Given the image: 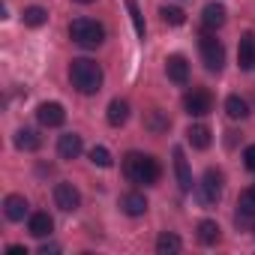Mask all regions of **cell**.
Here are the masks:
<instances>
[{"label": "cell", "instance_id": "8fae6325", "mask_svg": "<svg viewBox=\"0 0 255 255\" xmlns=\"http://www.w3.org/2000/svg\"><path fill=\"white\" fill-rule=\"evenodd\" d=\"M81 150H84L81 135L66 132V135H60V138H57V156H60V159H78V156H81Z\"/></svg>", "mask_w": 255, "mask_h": 255}, {"label": "cell", "instance_id": "ac0fdd59", "mask_svg": "<svg viewBox=\"0 0 255 255\" xmlns=\"http://www.w3.org/2000/svg\"><path fill=\"white\" fill-rule=\"evenodd\" d=\"M27 198L24 195H6V201H3V213H6V219L9 222H21L24 216H27Z\"/></svg>", "mask_w": 255, "mask_h": 255}, {"label": "cell", "instance_id": "cb8c5ba5", "mask_svg": "<svg viewBox=\"0 0 255 255\" xmlns=\"http://www.w3.org/2000/svg\"><path fill=\"white\" fill-rule=\"evenodd\" d=\"M21 21H24L27 27H42V24L48 21V9H45V6H27V9L21 12Z\"/></svg>", "mask_w": 255, "mask_h": 255}, {"label": "cell", "instance_id": "ba28073f", "mask_svg": "<svg viewBox=\"0 0 255 255\" xmlns=\"http://www.w3.org/2000/svg\"><path fill=\"white\" fill-rule=\"evenodd\" d=\"M171 156H174V174H177L180 192H192L195 180H192V168H189V159H186L183 147H174V150H171Z\"/></svg>", "mask_w": 255, "mask_h": 255}, {"label": "cell", "instance_id": "7a4b0ae2", "mask_svg": "<svg viewBox=\"0 0 255 255\" xmlns=\"http://www.w3.org/2000/svg\"><path fill=\"white\" fill-rule=\"evenodd\" d=\"M69 81H72V87H75L78 93L93 96V93L102 90L105 72H102V66H99L96 60H90V57H75V60L69 63Z\"/></svg>", "mask_w": 255, "mask_h": 255}, {"label": "cell", "instance_id": "7c38bea8", "mask_svg": "<svg viewBox=\"0 0 255 255\" xmlns=\"http://www.w3.org/2000/svg\"><path fill=\"white\" fill-rule=\"evenodd\" d=\"M27 231H30L36 240H42V237H48V234L54 231V219H51L45 210H36V213H30V219H27Z\"/></svg>", "mask_w": 255, "mask_h": 255}, {"label": "cell", "instance_id": "277c9868", "mask_svg": "<svg viewBox=\"0 0 255 255\" xmlns=\"http://www.w3.org/2000/svg\"><path fill=\"white\" fill-rule=\"evenodd\" d=\"M222 189H225V174L219 168H207L204 177L195 183V195L204 207H213L219 198H222Z\"/></svg>", "mask_w": 255, "mask_h": 255}, {"label": "cell", "instance_id": "f1b7e54d", "mask_svg": "<svg viewBox=\"0 0 255 255\" xmlns=\"http://www.w3.org/2000/svg\"><path fill=\"white\" fill-rule=\"evenodd\" d=\"M243 165H246L249 171H255V144H249V147L243 150Z\"/></svg>", "mask_w": 255, "mask_h": 255}, {"label": "cell", "instance_id": "6da1fadb", "mask_svg": "<svg viewBox=\"0 0 255 255\" xmlns=\"http://www.w3.org/2000/svg\"><path fill=\"white\" fill-rule=\"evenodd\" d=\"M123 174L129 183H138V186H153L159 177H162V165L156 156L150 153H126L123 156Z\"/></svg>", "mask_w": 255, "mask_h": 255}, {"label": "cell", "instance_id": "ffe728a7", "mask_svg": "<svg viewBox=\"0 0 255 255\" xmlns=\"http://www.w3.org/2000/svg\"><path fill=\"white\" fill-rule=\"evenodd\" d=\"M15 147L24 150V153H36L42 147V138H39L36 129H18L15 132Z\"/></svg>", "mask_w": 255, "mask_h": 255}, {"label": "cell", "instance_id": "603a6c76", "mask_svg": "<svg viewBox=\"0 0 255 255\" xmlns=\"http://www.w3.org/2000/svg\"><path fill=\"white\" fill-rule=\"evenodd\" d=\"M225 114H228L231 120H246V117H249V105H246V99H240L237 93H231V96L225 99Z\"/></svg>", "mask_w": 255, "mask_h": 255}, {"label": "cell", "instance_id": "d4e9b609", "mask_svg": "<svg viewBox=\"0 0 255 255\" xmlns=\"http://www.w3.org/2000/svg\"><path fill=\"white\" fill-rule=\"evenodd\" d=\"M237 213H243V216H249V219L255 216V183L240 192V198H237Z\"/></svg>", "mask_w": 255, "mask_h": 255}, {"label": "cell", "instance_id": "5b68a950", "mask_svg": "<svg viewBox=\"0 0 255 255\" xmlns=\"http://www.w3.org/2000/svg\"><path fill=\"white\" fill-rule=\"evenodd\" d=\"M198 48H201V63H204L207 72H219L225 66V45L213 33H201Z\"/></svg>", "mask_w": 255, "mask_h": 255}, {"label": "cell", "instance_id": "3957f363", "mask_svg": "<svg viewBox=\"0 0 255 255\" xmlns=\"http://www.w3.org/2000/svg\"><path fill=\"white\" fill-rule=\"evenodd\" d=\"M69 36L75 45L81 48H99L105 42V27L96 21V18H75L69 24Z\"/></svg>", "mask_w": 255, "mask_h": 255}, {"label": "cell", "instance_id": "d6986e66", "mask_svg": "<svg viewBox=\"0 0 255 255\" xmlns=\"http://www.w3.org/2000/svg\"><path fill=\"white\" fill-rule=\"evenodd\" d=\"M186 141L195 147V150H207L210 147V129L204 123H192L189 129H186Z\"/></svg>", "mask_w": 255, "mask_h": 255}, {"label": "cell", "instance_id": "7402d4cb", "mask_svg": "<svg viewBox=\"0 0 255 255\" xmlns=\"http://www.w3.org/2000/svg\"><path fill=\"white\" fill-rule=\"evenodd\" d=\"M219 225H216V219H201L198 222V243H204V246H213V243H219Z\"/></svg>", "mask_w": 255, "mask_h": 255}, {"label": "cell", "instance_id": "9a60e30c", "mask_svg": "<svg viewBox=\"0 0 255 255\" xmlns=\"http://www.w3.org/2000/svg\"><path fill=\"white\" fill-rule=\"evenodd\" d=\"M168 126H171V120H168V114H165L162 108H150V111H144V129H147V132L162 135V132H168Z\"/></svg>", "mask_w": 255, "mask_h": 255}, {"label": "cell", "instance_id": "4fadbf2b", "mask_svg": "<svg viewBox=\"0 0 255 255\" xmlns=\"http://www.w3.org/2000/svg\"><path fill=\"white\" fill-rule=\"evenodd\" d=\"M237 66L240 69H252L255 66V33H243L240 45H237Z\"/></svg>", "mask_w": 255, "mask_h": 255}, {"label": "cell", "instance_id": "4dcf8cb0", "mask_svg": "<svg viewBox=\"0 0 255 255\" xmlns=\"http://www.w3.org/2000/svg\"><path fill=\"white\" fill-rule=\"evenodd\" d=\"M6 252H9V255H27V249H24V246H18V243H15V246H9Z\"/></svg>", "mask_w": 255, "mask_h": 255}, {"label": "cell", "instance_id": "30bf717a", "mask_svg": "<svg viewBox=\"0 0 255 255\" xmlns=\"http://www.w3.org/2000/svg\"><path fill=\"white\" fill-rule=\"evenodd\" d=\"M165 75H168V81H174L177 87H183L189 81V60L183 54H171L165 60Z\"/></svg>", "mask_w": 255, "mask_h": 255}, {"label": "cell", "instance_id": "f546056e", "mask_svg": "<svg viewBox=\"0 0 255 255\" xmlns=\"http://www.w3.org/2000/svg\"><path fill=\"white\" fill-rule=\"evenodd\" d=\"M57 252H60L57 243H42V246H39V255H57Z\"/></svg>", "mask_w": 255, "mask_h": 255}, {"label": "cell", "instance_id": "44dd1931", "mask_svg": "<svg viewBox=\"0 0 255 255\" xmlns=\"http://www.w3.org/2000/svg\"><path fill=\"white\" fill-rule=\"evenodd\" d=\"M183 249V240L174 234V231H162L159 237H156V252L159 255H177Z\"/></svg>", "mask_w": 255, "mask_h": 255}, {"label": "cell", "instance_id": "1f68e13d", "mask_svg": "<svg viewBox=\"0 0 255 255\" xmlns=\"http://www.w3.org/2000/svg\"><path fill=\"white\" fill-rule=\"evenodd\" d=\"M75 3H93V0H75Z\"/></svg>", "mask_w": 255, "mask_h": 255}, {"label": "cell", "instance_id": "484cf974", "mask_svg": "<svg viewBox=\"0 0 255 255\" xmlns=\"http://www.w3.org/2000/svg\"><path fill=\"white\" fill-rule=\"evenodd\" d=\"M126 9H129V18H132V27H135V33L144 39L147 27H144V18H141V9H138V3H135V0H126Z\"/></svg>", "mask_w": 255, "mask_h": 255}, {"label": "cell", "instance_id": "9c48e42d", "mask_svg": "<svg viewBox=\"0 0 255 255\" xmlns=\"http://www.w3.org/2000/svg\"><path fill=\"white\" fill-rule=\"evenodd\" d=\"M36 120L42 126H48V129H54V126H63L66 123V111H63L60 102H42L36 108Z\"/></svg>", "mask_w": 255, "mask_h": 255}, {"label": "cell", "instance_id": "83f0119b", "mask_svg": "<svg viewBox=\"0 0 255 255\" xmlns=\"http://www.w3.org/2000/svg\"><path fill=\"white\" fill-rule=\"evenodd\" d=\"M90 162H93V165H99V168H111V165H114L111 150H108V147H102V144H96V147L90 150Z\"/></svg>", "mask_w": 255, "mask_h": 255}, {"label": "cell", "instance_id": "e0dca14e", "mask_svg": "<svg viewBox=\"0 0 255 255\" xmlns=\"http://www.w3.org/2000/svg\"><path fill=\"white\" fill-rule=\"evenodd\" d=\"M105 120H108V126H123L126 120H129V102L126 99H111L108 102V111H105Z\"/></svg>", "mask_w": 255, "mask_h": 255}, {"label": "cell", "instance_id": "52a82bcc", "mask_svg": "<svg viewBox=\"0 0 255 255\" xmlns=\"http://www.w3.org/2000/svg\"><path fill=\"white\" fill-rule=\"evenodd\" d=\"M54 204L63 210V213H75L81 207V192L72 186V183H57L54 186Z\"/></svg>", "mask_w": 255, "mask_h": 255}, {"label": "cell", "instance_id": "2e32d148", "mask_svg": "<svg viewBox=\"0 0 255 255\" xmlns=\"http://www.w3.org/2000/svg\"><path fill=\"white\" fill-rule=\"evenodd\" d=\"M120 210H123L126 216H144V213H147V198H144L141 192H126V195L120 198Z\"/></svg>", "mask_w": 255, "mask_h": 255}, {"label": "cell", "instance_id": "8992f818", "mask_svg": "<svg viewBox=\"0 0 255 255\" xmlns=\"http://www.w3.org/2000/svg\"><path fill=\"white\" fill-rule=\"evenodd\" d=\"M183 108H186L189 117H204V114H210V111H213V96H210V90L192 87V90L183 96Z\"/></svg>", "mask_w": 255, "mask_h": 255}, {"label": "cell", "instance_id": "4316f807", "mask_svg": "<svg viewBox=\"0 0 255 255\" xmlns=\"http://www.w3.org/2000/svg\"><path fill=\"white\" fill-rule=\"evenodd\" d=\"M159 15H162V21H165V24H171V27H180V24L186 21V12H183V9H177V6H162V9H159Z\"/></svg>", "mask_w": 255, "mask_h": 255}, {"label": "cell", "instance_id": "5bb4252c", "mask_svg": "<svg viewBox=\"0 0 255 255\" xmlns=\"http://www.w3.org/2000/svg\"><path fill=\"white\" fill-rule=\"evenodd\" d=\"M225 18H228V12H225L222 3H207V6L201 9V24H204V30H219V27L225 24Z\"/></svg>", "mask_w": 255, "mask_h": 255}]
</instances>
